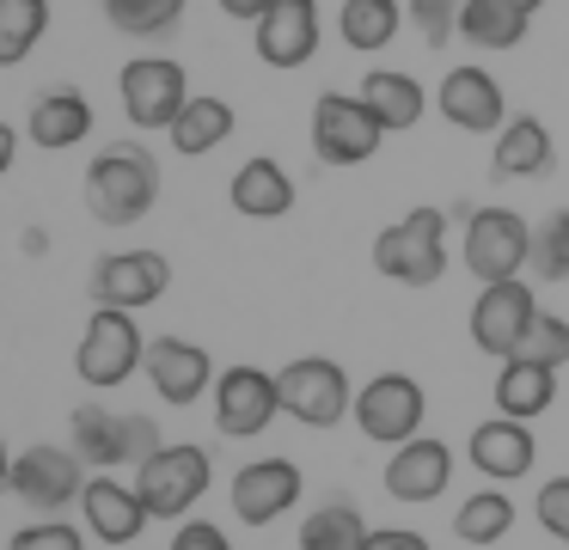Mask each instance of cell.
Instances as JSON below:
<instances>
[{"mask_svg": "<svg viewBox=\"0 0 569 550\" xmlns=\"http://www.w3.org/2000/svg\"><path fill=\"white\" fill-rule=\"evenodd\" d=\"M263 68H307L319 56V0H276L258 24H251Z\"/></svg>", "mask_w": 569, "mask_h": 550, "instance_id": "9a60e30c", "label": "cell"}, {"mask_svg": "<svg viewBox=\"0 0 569 550\" xmlns=\"http://www.w3.org/2000/svg\"><path fill=\"white\" fill-rule=\"evenodd\" d=\"M435 110H441L453 129H466V134H502V122H508V98H502V86H496V73L471 68V61L441 80Z\"/></svg>", "mask_w": 569, "mask_h": 550, "instance_id": "e0dca14e", "label": "cell"}, {"mask_svg": "<svg viewBox=\"0 0 569 550\" xmlns=\"http://www.w3.org/2000/svg\"><path fill=\"white\" fill-rule=\"evenodd\" d=\"M68 447L99 471H123V464H148L166 447L153 416L141 410H104V403H80L68 416Z\"/></svg>", "mask_w": 569, "mask_h": 550, "instance_id": "7a4b0ae2", "label": "cell"}, {"mask_svg": "<svg viewBox=\"0 0 569 550\" xmlns=\"http://www.w3.org/2000/svg\"><path fill=\"white\" fill-rule=\"evenodd\" d=\"M386 141V122L368 110L361 92H325L312 104V153L325 166H368Z\"/></svg>", "mask_w": 569, "mask_h": 550, "instance_id": "ba28073f", "label": "cell"}, {"mask_svg": "<svg viewBox=\"0 0 569 550\" xmlns=\"http://www.w3.org/2000/svg\"><path fill=\"white\" fill-rule=\"evenodd\" d=\"M227 196H233V208L246 220H282L288 208H295V178H288L276 159H246V166L233 171V183H227Z\"/></svg>", "mask_w": 569, "mask_h": 550, "instance_id": "603a6c76", "label": "cell"}, {"mask_svg": "<svg viewBox=\"0 0 569 550\" xmlns=\"http://www.w3.org/2000/svg\"><path fill=\"white\" fill-rule=\"evenodd\" d=\"M447 483H453V447L435 440V434L405 440V447H392V459H386V496L392 501H435Z\"/></svg>", "mask_w": 569, "mask_h": 550, "instance_id": "44dd1931", "label": "cell"}, {"mask_svg": "<svg viewBox=\"0 0 569 550\" xmlns=\"http://www.w3.org/2000/svg\"><path fill=\"white\" fill-rule=\"evenodd\" d=\"M282 416V386L263 367H227L214 379V428L227 440H251Z\"/></svg>", "mask_w": 569, "mask_h": 550, "instance_id": "7c38bea8", "label": "cell"}, {"mask_svg": "<svg viewBox=\"0 0 569 550\" xmlns=\"http://www.w3.org/2000/svg\"><path fill=\"white\" fill-rule=\"evenodd\" d=\"M141 373H148V386L160 391L172 410L197 403L202 391L221 379V373H214V361H209V349H202V342H184V337H153L148 342V367H141Z\"/></svg>", "mask_w": 569, "mask_h": 550, "instance_id": "ac0fdd59", "label": "cell"}, {"mask_svg": "<svg viewBox=\"0 0 569 550\" xmlns=\"http://www.w3.org/2000/svg\"><path fill=\"white\" fill-rule=\"evenodd\" d=\"M490 166H496V178H539L551 166V129L539 117H508L502 134H496Z\"/></svg>", "mask_w": 569, "mask_h": 550, "instance_id": "484cf974", "label": "cell"}, {"mask_svg": "<svg viewBox=\"0 0 569 550\" xmlns=\"http://www.w3.org/2000/svg\"><path fill=\"white\" fill-rule=\"evenodd\" d=\"M117 92H123V117L136 122V129H172V122L184 117V104L197 98V92H190V80H184V61H172V56L123 61Z\"/></svg>", "mask_w": 569, "mask_h": 550, "instance_id": "9c48e42d", "label": "cell"}, {"mask_svg": "<svg viewBox=\"0 0 569 550\" xmlns=\"http://www.w3.org/2000/svg\"><path fill=\"white\" fill-rule=\"evenodd\" d=\"M104 7V19H111V31H123V37H166L178 19H184V7L190 0H99Z\"/></svg>", "mask_w": 569, "mask_h": 550, "instance_id": "d6a6232c", "label": "cell"}, {"mask_svg": "<svg viewBox=\"0 0 569 550\" xmlns=\"http://www.w3.org/2000/svg\"><path fill=\"white\" fill-rule=\"evenodd\" d=\"M361 98H368V110L386 122V134L417 129V122H422V110H429L422 86L410 80V73H398V68H373L368 80H361Z\"/></svg>", "mask_w": 569, "mask_h": 550, "instance_id": "4316f807", "label": "cell"}, {"mask_svg": "<svg viewBox=\"0 0 569 550\" xmlns=\"http://www.w3.org/2000/svg\"><path fill=\"white\" fill-rule=\"evenodd\" d=\"M453 532L466 538V544H496V538L515 532V501H508L502 489H478V496L459 501Z\"/></svg>", "mask_w": 569, "mask_h": 550, "instance_id": "4dcf8cb0", "label": "cell"}, {"mask_svg": "<svg viewBox=\"0 0 569 550\" xmlns=\"http://www.w3.org/2000/svg\"><path fill=\"white\" fill-rule=\"evenodd\" d=\"M490 398H496V416L532 422V416H545L557 403V367H539V361H520L515 354V361H502Z\"/></svg>", "mask_w": 569, "mask_h": 550, "instance_id": "cb8c5ba5", "label": "cell"}, {"mask_svg": "<svg viewBox=\"0 0 569 550\" xmlns=\"http://www.w3.org/2000/svg\"><path fill=\"white\" fill-rule=\"evenodd\" d=\"M459 263L490 288V281H515L532 263V227L515 208H466V232H459Z\"/></svg>", "mask_w": 569, "mask_h": 550, "instance_id": "5b68a950", "label": "cell"}, {"mask_svg": "<svg viewBox=\"0 0 569 550\" xmlns=\"http://www.w3.org/2000/svg\"><path fill=\"white\" fill-rule=\"evenodd\" d=\"M422 416H429V398L410 373H380L356 391V428L380 447H405V440L422 434Z\"/></svg>", "mask_w": 569, "mask_h": 550, "instance_id": "8fae6325", "label": "cell"}, {"mask_svg": "<svg viewBox=\"0 0 569 550\" xmlns=\"http://www.w3.org/2000/svg\"><path fill=\"white\" fill-rule=\"evenodd\" d=\"M227 134H233V104H227V98H214V92H197L184 104V117L166 129V141H172V153L202 159V153H214Z\"/></svg>", "mask_w": 569, "mask_h": 550, "instance_id": "d4e9b609", "label": "cell"}, {"mask_svg": "<svg viewBox=\"0 0 569 550\" xmlns=\"http://www.w3.org/2000/svg\"><path fill=\"white\" fill-rule=\"evenodd\" d=\"M398 24H405V7H398V0H343V12H337V31H343V43L356 49V56L386 49L398 37Z\"/></svg>", "mask_w": 569, "mask_h": 550, "instance_id": "f1b7e54d", "label": "cell"}, {"mask_svg": "<svg viewBox=\"0 0 569 550\" xmlns=\"http://www.w3.org/2000/svg\"><path fill=\"white\" fill-rule=\"evenodd\" d=\"M282 386V416H295L300 428H337L343 416H356V386L331 354H300L276 373Z\"/></svg>", "mask_w": 569, "mask_h": 550, "instance_id": "52a82bcc", "label": "cell"}, {"mask_svg": "<svg viewBox=\"0 0 569 550\" xmlns=\"http://www.w3.org/2000/svg\"><path fill=\"white\" fill-rule=\"evenodd\" d=\"M141 367H148V337H141L136 312H123V306H92L87 330H80V349H74V373L87 386L111 391L123 379H136Z\"/></svg>", "mask_w": 569, "mask_h": 550, "instance_id": "277c9868", "label": "cell"}, {"mask_svg": "<svg viewBox=\"0 0 569 550\" xmlns=\"http://www.w3.org/2000/svg\"><path fill=\"white\" fill-rule=\"evenodd\" d=\"M373 269L405 288H435L447 276V208H410L373 239Z\"/></svg>", "mask_w": 569, "mask_h": 550, "instance_id": "3957f363", "label": "cell"}, {"mask_svg": "<svg viewBox=\"0 0 569 550\" xmlns=\"http://www.w3.org/2000/svg\"><path fill=\"white\" fill-rule=\"evenodd\" d=\"M520 361L563 367V361H569V318H557V312H539V318H532L527 342H520Z\"/></svg>", "mask_w": 569, "mask_h": 550, "instance_id": "e575fe53", "label": "cell"}, {"mask_svg": "<svg viewBox=\"0 0 569 550\" xmlns=\"http://www.w3.org/2000/svg\"><path fill=\"white\" fill-rule=\"evenodd\" d=\"M160 202V159L141 141H111L87 166V208L99 227H136Z\"/></svg>", "mask_w": 569, "mask_h": 550, "instance_id": "6da1fadb", "label": "cell"}, {"mask_svg": "<svg viewBox=\"0 0 569 550\" xmlns=\"http://www.w3.org/2000/svg\"><path fill=\"white\" fill-rule=\"evenodd\" d=\"M166 288H172V263L160 251H111L92 269V300L123 306V312H141V306L166 300Z\"/></svg>", "mask_w": 569, "mask_h": 550, "instance_id": "5bb4252c", "label": "cell"}, {"mask_svg": "<svg viewBox=\"0 0 569 550\" xmlns=\"http://www.w3.org/2000/svg\"><path fill=\"white\" fill-rule=\"evenodd\" d=\"M368 550H429L422 532H405V526H373L368 532Z\"/></svg>", "mask_w": 569, "mask_h": 550, "instance_id": "ab89813d", "label": "cell"}, {"mask_svg": "<svg viewBox=\"0 0 569 550\" xmlns=\"http://www.w3.org/2000/svg\"><path fill=\"white\" fill-rule=\"evenodd\" d=\"M26 129H31V141H38L43 153L80 147L92 134L87 92H74V86H50V92H38V98H31V110H26Z\"/></svg>", "mask_w": 569, "mask_h": 550, "instance_id": "7402d4cb", "label": "cell"}, {"mask_svg": "<svg viewBox=\"0 0 569 550\" xmlns=\"http://www.w3.org/2000/svg\"><path fill=\"white\" fill-rule=\"evenodd\" d=\"M209 483H214V464H209V452L190 447V440L160 447L148 464H136V489H141L153 520H190V508L209 496Z\"/></svg>", "mask_w": 569, "mask_h": 550, "instance_id": "8992f818", "label": "cell"}, {"mask_svg": "<svg viewBox=\"0 0 569 550\" xmlns=\"http://www.w3.org/2000/svg\"><path fill=\"white\" fill-rule=\"evenodd\" d=\"M166 550H233V538H227L214 520H178V532H172Z\"/></svg>", "mask_w": 569, "mask_h": 550, "instance_id": "f35d334b", "label": "cell"}, {"mask_svg": "<svg viewBox=\"0 0 569 550\" xmlns=\"http://www.w3.org/2000/svg\"><path fill=\"white\" fill-rule=\"evenodd\" d=\"M368 532L373 526L361 520L356 501L331 496V501H319V508L300 520V550H368Z\"/></svg>", "mask_w": 569, "mask_h": 550, "instance_id": "83f0119b", "label": "cell"}, {"mask_svg": "<svg viewBox=\"0 0 569 550\" xmlns=\"http://www.w3.org/2000/svg\"><path fill=\"white\" fill-rule=\"evenodd\" d=\"M7 550H87V532H74L68 520H38V526H19L7 538Z\"/></svg>", "mask_w": 569, "mask_h": 550, "instance_id": "8d00e7d4", "label": "cell"}, {"mask_svg": "<svg viewBox=\"0 0 569 550\" xmlns=\"http://www.w3.org/2000/svg\"><path fill=\"white\" fill-rule=\"evenodd\" d=\"M80 513H87V532L104 538V544H136L148 532V501H141L136 483H117V471H99L80 496Z\"/></svg>", "mask_w": 569, "mask_h": 550, "instance_id": "ffe728a7", "label": "cell"}, {"mask_svg": "<svg viewBox=\"0 0 569 550\" xmlns=\"http://www.w3.org/2000/svg\"><path fill=\"white\" fill-rule=\"evenodd\" d=\"M532 513H539V526L569 550V477H551V483H539V501H532Z\"/></svg>", "mask_w": 569, "mask_h": 550, "instance_id": "74e56055", "label": "cell"}, {"mask_svg": "<svg viewBox=\"0 0 569 550\" xmlns=\"http://www.w3.org/2000/svg\"><path fill=\"white\" fill-rule=\"evenodd\" d=\"M459 12H466V0H410V24L429 49H441L459 31Z\"/></svg>", "mask_w": 569, "mask_h": 550, "instance_id": "d590c367", "label": "cell"}, {"mask_svg": "<svg viewBox=\"0 0 569 550\" xmlns=\"http://www.w3.org/2000/svg\"><path fill=\"white\" fill-rule=\"evenodd\" d=\"M532 276L569 281V208H551V214L532 227Z\"/></svg>", "mask_w": 569, "mask_h": 550, "instance_id": "836d02e7", "label": "cell"}, {"mask_svg": "<svg viewBox=\"0 0 569 550\" xmlns=\"http://www.w3.org/2000/svg\"><path fill=\"white\" fill-rule=\"evenodd\" d=\"M502 7H515V12H539L545 0H502Z\"/></svg>", "mask_w": 569, "mask_h": 550, "instance_id": "b9f144b4", "label": "cell"}, {"mask_svg": "<svg viewBox=\"0 0 569 550\" xmlns=\"http://www.w3.org/2000/svg\"><path fill=\"white\" fill-rule=\"evenodd\" d=\"M214 7H221V12H227V19H246V24H258V19H263V12H270V7H276V0H214Z\"/></svg>", "mask_w": 569, "mask_h": 550, "instance_id": "60d3db41", "label": "cell"}, {"mask_svg": "<svg viewBox=\"0 0 569 550\" xmlns=\"http://www.w3.org/2000/svg\"><path fill=\"white\" fill-rule=\"evenodd\" d=\"M527 24H532V12H515V7H502V0H466V12H459V37L478 43V49L527 43Z\"/></svg>", "mask_w": 569, "mask_h": 550, "instance_id": "f546056e", "label": "cell"}, {"mask_svg": "<svg viewBox=\"0 0 569 550\" xmlns=\"http://www.w3.org/2000/svg\"><path fill=\"white\" fill-rule=\"evenodd\" d=\"M87 459L74 447H26L13 464H7V496L26 501L38 513H62L68 501L87 496Z\"/></svg>", "mask_w": 569, "mask_h": 550, "instance_id": "30bf717a", "label": "cell"}, {"mask_svg": "<svg viewBox=\"0 0 569 550\" xmlns=\"http://www.w3.org/2000/svg\"><path fill=\"white\" fill-rule=\"evenodd\" d=\"M43 31H50V0H0V61L7 68H19Z\"/></svg>", "mask_w": 569, "mask_h": 550, "instance_id": "1f68e13d", "label": "cell"}, {"mask_svg": "<svg viewBox=\"0 0 569 550\" xmlns=\"http://www.w3.org/2000/svg\"><path fill=\"white\" fill-rule=\"evenodd\" d=\"M532 318H539V300H532L527 281H490V288L478 293V306H471V342H478L483 354H496V361H515L520 342H527Z\"/></svg>", "mask_w": 569, "mask_h": 550, "instance_id": "4fadbf2b", "label": "cell"}, {"mask_svg": "<svg viewBox=\"0 0 569 550\" xmlns=\"http://www.w3.org/2000/svg\"><path fill=\"white\" fill-rule=\"evenodd\" d=\"M466 459H471V471L490 477V483H520V477L532 471V459H539V447H532L527 422H515V416H490V422L471 428Z\"/></svg>", "mask_w": 569, "mask_h": 550, "instance_id": "d6986e66", "label": "cell"}, {"mask_svg": "<svg viewBox=\"0 0 569 550\" xmlns=\"http://www.w3.org/2000/svg\"><path fill=\"white\" fill-rule=\"evenodd\" d=\"M300 489H307V477H300L295 459H251L233 471V489H227V496H233V513L246 526H270L300 501Z\"/></svg>", "mask_w": 569, "mask_h": 550, "instance_id": "2e32d148", "label": "cell"}]
</instances>
